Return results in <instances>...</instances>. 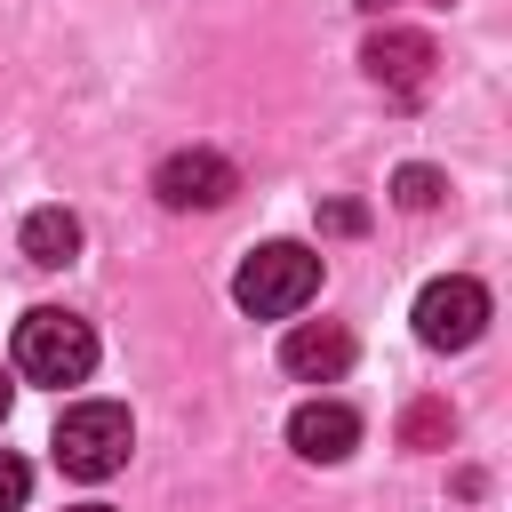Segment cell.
<instances>
[{"label": "cell", "mask_w": 512, "mask_h": 512, "mask_svg": "<svg viewBox=\"0 0 512 512\" xmlns=\"http://www.w3.org/2000/svg\"><path fill=\"white\" fill-rule=\"evenodd\" d=\"M152 192H160V208H224L232 192H240V168L224 160V152H168L160 168H152Z\"/></svg>", "instance_id": "8992f818"}, {"label": "cell", "mask_w": 512, "mask_h": 512, "mask_svg": "<svg viewBox=\"0 0 512 512\" xmlns=\"http://www.w3.org/2000/svg\"><path fill=\"white\" fill-rule=\"evenodd\" d=\"M128 448H136V424L120 400H72L56 416V464L72 480H112L128 464Z\"/></svg>", "instance_id": "3957f363"}, {"label": "cell", "mask_w": 512, "mask_h": 512, "mask_svg": "<svg viewBox=\"0 0 512 512\" xmlns=\"http://www.w3.org/2000/svg\"><path fill=\"white\" fill-rule=\"evenodd\" d=\"M96 368V328L80 320V312H56V304H40V312H24L16 320V376H32V384H80Z\"/></svg>", "instance_id": "7a4b0ae2"}, {"label": "cell", "mask_w": 512, "mask_h": 512, "mask_svg": "<svg viewBox=\"0 0 512 512\" xmlns=\"http://www.w3.org/2000/svg\"><path fill=\"white\" fill-rule=\"evenodd\" d=\"M360 64H368V80H376L384 96H424V88H432V64H440V48H432V32L384 24V32H368Z\"/></svg>", "instance_id": "5b68a950"}, {"label": "cell", "mask_w": 512, "mask_h": 512, "mask_svg": "<svg viewBox=\"0 0 512 512\" xmlns=\"http://www.w3.org/2000/svg\"><path fill=\"white\" fill-rule=\"evenodd\" d=\"M480 328H488V288L480 280L448 272L416 296V344L424 352H464V344H480Z\"/></svg>", "instance_id": "277c9868"}, {"label": "cell", "mask_w": 512, "mask_h": 512, "mask_svg": "<svg viewBox=\"0 0 512 512\" xmlns=\"http://www.w3.org/2000/svg\"><path fill=\"white\" fill-rule=\"evenodd\" d=\"M8 400H16V384H8V368H0V416H8Z\"/></svg>", "instance_id": "5bb4252c"}, {"label": "cell", "mask_w": 512, "mask_h": 512, "mask_svg": "<svg viewBox=\"0 0 512 512\" xmlns=\"http://www.w3.org/2000/svg\"><path fill=\"white\" fill-rule=\"evenodd\" d=\"M360 8H392V0H360Z\"/></svg>", "instance_id": "2e32d148"}, {"label": "cell", "mask_w": 512, "mask_h": 512, "mask_svg": "<svg viewBox=\"0 0 512 512\" xmlns=\"http://www.w3.org/2000/svg\"><path fill=\"white\" fill-rule=\"evenodd\" d=\"M24 496H32V464H24V456H8V448H0V512H16V504H24Z\"/></svg>", "instance_id": "7c38bea8"}, {"label": "cell", "mask_w": 512, "mask_h": 512, "mask_svg": "<svg viewBox=\"0 0 512 512\" xmlns=\"http://www.w3.org/2000/svg\"><path fill=\"white\" fill-rule=\"evenodd\" d=\"M280 368H288V376H304V384H336V376L352 368V336H344L336 320H304V328H288Z\"/></svg>", "instance_id": "ba28073f"}, {"label": "cell", "mask_w": 512, "mask_h": 512, "mask_svg": "<svg viewBox=\"0 0 512 512\" xmlns=\"http://www.w3.org/2000/svg\"><path fill=\"white\" fill-rule=\"evenodd\" d=\"M440 192H448L440 168H400V176H392V200H400V208H432Z\"/></svg>", "instance_id": "8fae6325"}, {"label": "cell", "mask_w": 512, "mask_h": 512, "mask_svg": "<svg viewBox=\"0 0 512 512\" xmlns=\"http://www.w3.org/2000/svg\"><path fill=\"white\" fill-rule=\"evenodd\" d=\"M24 256H32L40 272L72 264V256H80V216H72V208H32V216H24Z\"/></svg>", "instance_id": "9c48e42d"}, {"label": "cell", "mask_w": 512, "mask_h": 512, "mask_svg": "<svg viewBox=\"0 0 512 512\" xmlns=\"http://www.w3.org/2000/svg\"><path fill=\"white\" fill-rule=\"evenodd\" d=\"M288 448L312 456V464H344V456L360 448V416H352L344 400H304V408L288 416Z\"/></svg>", "instance_id": "52a82bcc"}, {"label": "cell", "mask_w": 512, "mask_h": 512, "mask_svg": "<svg viewBox=\"0 0 512 512\" xmlns=\"http://www.w3.org/2000/svg\"><path fill=\"white\" fill-rule=\"evenodd\" d=\"M72 512H112V504H72Z\"/></svg>", "instance_id": "9a60e30c"}, {"label": "cell", "mask_w": 512, "mask_h": 512, "mask_svg": "<svg viewBox=\"0 0 512 512\" xmlns=\"http://www.w3.org/2000/svg\"><path fill=\"white\" fill-rule=\"evenodd\" d=\"M232 296H240V312H256V320H288V312H304V304L320 296V256H312L304 240H264V248H248V264L232 272Z\"/></svg>", "instance_id": "6da1fadb"}, {"label": "cell", "mask_w": 512, "mask_h": 512, "mask_svg": "<svg viewBox=\"0 0 512 512\" xmlns=\"http://www.w3.org/2000/svg\"><path fill=\"white\" fill-rule=\"evenodd\" d=\"M448 432H456L448 400H416V408L400 416V440H408V448H448Z\"/></svg>", "instance_id": "30bf717a"}, {"label": "cell", "mask_w": 512, "mask_h": 512, "mask_svg": "<svg viewBox=\"0 0 512 512\" xmlns=\"http://www.w3.org/2000/svg\"><path fill=\"white\" fill-rule=\"evenodd\" d=\"M320 232H368V208L360 200H328L320 208Z\"/></svg>", "instance_id": "4fadbf2b"}]
</instances>
